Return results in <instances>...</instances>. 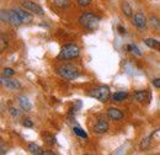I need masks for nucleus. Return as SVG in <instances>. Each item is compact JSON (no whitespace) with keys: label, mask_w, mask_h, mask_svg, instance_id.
Wrapping results in <instances>:
<instances>
[{"label":"nucleus","mask_w":160,"mask_h":155,"mask_svg":"<svg viewBox=\"0 0 160 155\" xmlns=\"http://www.w3.org/2000/svg\"><path fill=\"white\" fill-rule=\"evenodd\" d=\"M77 1H78V4L80 6H88L91 2V0H77Z\"/></svg>","instance_id":"c85d7f7f"},{"label":"nucleus","mask_w":160,"mask_h":155,"mask_svg":"<svg viewBox=\"0 0 160 155\" xmlns=\"http://www.w3.org/2000/svg\"><path fill=\"white\" fill-rule=\"evenodd\" d=\"M0 44H1V52H4L6 48H8V38L4 36V35H1V41H0Z\"/></svg>","instance_id":"5701e85b"},{"label":"nucleus","mask_w":160,"mask_h":155,"mask_svg":"<svg viewBox=\"0 0 160 155\" xmlns=\"http://www.w3.org/2000/svg\"><path fill=\"white\" fill-rule=\"evenodd\" d=\"M107 131H108V123H107V121L103 119V118H100L98 121V123L95 124V127H94V132L96 134H102V133H106Z\"/></svg>","instance_id":"0eeeda50"},{"label":"nucleus","mask_w":160,"mask_h":155,"mask_svg":"<svg viewBox=\"0 0 160 155\" xmlns=\"http://www.w3.org/2000/svg\"><path fill=\"white\" fill-rule=\"evenodd\" d=\"M121 9H122L123 15H126L127 18H131V16L133 15V10H132L131 5H129L127 1H123V2L121 4Z\"/></svg>","instance_id":"4468645a"},{"label":"nucleus","mask_w":160,"mask_h":155,"mask_svg":"<svg viewBox=\"0 0 160 155\" xmlns=\"http://www.w3.org/2000/svg\"><path fill=\"white\" fill-rule=\"evenodd\" d=\"M149 147H150V137H147L140 142V149L142 150H147Z\"/></svg>","instance_id":"aec40b11"},{"label":"nucleus","mask_w":160,"mask_h":155,"mask_svg":"<svg viewBox=\"0 0 160 155\" xmlns=\"http://www.w3.org/2000/svg\"><path fill=\"white\" fill-rule=\"evenodd\" d=\"M9 112H10V115L12 117H15V118H18V117H20L21 112L18 110V108H15V107H10L9 108Z\"/></svg>","instance_id":"b1692460"},{"label":"nucleus","mask_w":160,"mask_h":155,"mask_svg":"<svg viewBox=\"0 0 160 155\" xmlns=\"http://www.w3.org/2000/svg\"><path fill=\"white\" fill-rule=\"evenodd\" d=\"M1 84L10 90H18L21 86L20 81L18 79H9V78L5 77H1Z\"/></svg>","instance_id":"423d86ee"},{"label":"nucleus","mask_w":160,"mask_h":155,"mask_svg":"<svg viewBox=\"0 0 160 155\" xmlns=\"http://www.w3.org/2000/svg\"><path fill=\"white\" fill-rule=\"evenodd\" d=\"M73 132H74L77 136L81 137V138H84V139H88V134H86V132H85L82 128H80L79 126H75V127L73 128Z\"/></svg>","instance_id":"a211bd4d"},{"label":"nucleus","mask_w":160,"mask_h":155,"mask_svg":"<svg viewBox=\"0 0 160 155\" xmlns=\"http://www.w3.org/2000/svg\"><path fill=\"white\" fill-rule=\"evenodd\" d=\"M110 88L106 86V85H101V86H98L95 89H92L90 92H89V96L94 97L96 100H99L101 102H106L108 98H110Z\"/></svg>","instance_id":"20e7f679"},{"label":"nucleus","mask_w":160,"mask_h":155,"mask_svg":"<svg viewBox=\"0 0 160 155\" xmlns=\"http://www.w3.org/2000/svg\"><path fill=\"white\" fill-rule=\"evenodd\" d=\"M153 85L155 88H160V78H157V79L153 80Z\"/></svg>","instance_id":"c756f323"},{"label":"nucleus","mask_w":160,"mask_h":155,"mask_svg":"<svg viewBox=\"0 0 160 155\" xmlns=\"http://www.w3.org/2000/svg\"><path fill=\"white\" fill-rule=\"evenodd\" d=\"M133 25H134L136 27H138V28L145 27V25H147V19H145V16H144L142 12H137V14L134 15V18H133Z\"/></svg>","instance_id":"9d476101"},{"label":"nucleus","mask_w":160,"mask_h":155,"mask_svg":"<svg viewBox=\"0 0 160 155\" xmlns=\"http://www.w3.org/2000/svg\"><path fill=\"white\" fill-rule=\"evenodd\" d=\"M79 23L85 28L95 30V28H98V26L100 23V18L92 12H84L79 18Z\"/></svg>","instance_id":"f03ea898"},{"label":"nucleus","mask_w":160,"mask_h":155,"mask_svg":"<svg viewBox=\"0 0 160 155\" xmlns=\"http://www.w3.org/2000/svg\"><path fill=\"white\" fill-rule=\"evenodd\" d=\"M128 96V94L126 92V91H118V92H116V94H113V96H112V101L113 102H122L123 100H126Z\"/></svg>","instance_id":"f3484780"},{"label":"nucleus","mask_w":160,"mask_h":155,"mask_svg":"<svg viewBox=\"0 0 160 155\" xmlns=\"http://www.w3.org/2000/svg\"><path fill=\"white\" fill-rule=\"evenodd\" d=\"M9 23L12 25V26H20L22 23L20 16L14 10H9Z\"/></svg>","instance_id":"9b49d317"},{"label":"nucleus","mask_w":160,"mask_h":155,"mask_svg":"<svg viewBox=\"0 0 160 155\" xmlns=\"http://www.w3.org/2000/svg\"><path fill=\"white\" fill-rule=\"evenodd\" d=\"M21 5L27 11H31V12L37 14V15H43V9L41 8L38 4H36V2H33L31 0H22L21 1Z\"/></svg>","instance_id":"39448f33"},{"label":"nucleus","mask_w":160,"mask_h":155,"mask_svg":"<svg viewBox=\"0 0 160 155\" xmlns=\"http://www.w3.org/2000/svg\"><path fill=\"white\" fill-rule=\"evenodd\" d=\"M118 32H120V33H124V32H126V30H124L122 26H118Z\"/></svg>","instance_id":"2f4dec72"},{"label":"nucleus","mask_w":160,"mask_h":155,"mask_svg":"<svg viewBox=\"0 0 160 155\" xmlns=\"http://www.w3.org/2000/svg\"><path fill=\"white\" fill-rule=\"evenodd\" d=\"M19 103H20L21 108H22L23 111H26V112L31 111V108H32V105H31L30 100H28L26 96H20V97H19Z\"/></svg>","instance_id":"ddd939ff"},{"label":"nucleus","mask_w":160,"mask_h":155,"mask_svg":"<svg viewBox=\"0 0 160 155\" xmlns=\"http://www.w3.org/2000/svg\"><path fill=\"white\" fill-rule=\"evenodd\" d=\"M27 150L33 155H42V153H43L42 149L40 148V145H37V144H35V143H30V144L27 145Z\"/></svg>","instance_id":"2eb2a0df"},{"label":"nucleus","mask_w":160,"mask_h":155,"mask_svg":"<svg viewBox=\"0 0 160 155\" xmlns=\"http://www.w3.org/2000/svg\"><path fill=\"white\" fill-rule=\"evenodd\" d=\"M107 116L112 121H121V119H123V112L121 110H118V108L110 107L107 110Z\"/></svg>","instance_id":"1a4fd4ad"},{"label":"nucleus","mask_w":160,"mask_h":155,"mask_svg":"<svg viewBox=\"0 0 160 155\" xmlns=\"http://www.w3.org/2000/svg\"><path fill=\"white\" fill-rule=\"evenodd\" d=\"M127 49H128L129 52H133V53H136L137 56H142V52H140L139 48H138L136 44H129V46H127Z\"/></svg>","instance_id":"412c9836"},{"label":"nucleus","mask_w":160,"mask_h":155,"mask_svg":"<svg viewBox=\"0 0 160 155\" xmlns=\"http://www.w3.org/2000/svg\"><path fill=\"white\" fill-rule=\"evenodd\" d=\"M14 74H15V70L11 69V68H5V69L2 70V77H5V78L12 77Z\"/></svg>","instance_id":"4be33fe9"},{"label":"nucleus","mask_w":160,"mask_h":155,"mask_svg":"<svg viewBox=\"0 0 160 155\" xmlns=\"http://www.w3.org/2000/svg\"><path fill=\"white\" fill-rule=\"evenodd\" d=\"M144 43L145 46L150 47V48H157V49H160V41L155 38H147L144 39Z\"/></svg>","instance_id":"dca6fc26"},{"label":"nucleus","mask_w":160,"mask_h":155,"mask_svg":"<svg viewBox=\"0 0 160 155\" xmlns=\"http://www.w3.org/2000/svg\"><path fill=\"white\" fill-rule=\"evenodd\" d=\"M150 98V94L149 91H145V90H139L137 92H134V100L138 101V102H145Z\"/></svg>","instance_id":"f8f14e48"},{"label":"nucleus","mask_w":160,"mask_h":155,"mask_svg":"<svg viewBox=\"0 0 160 155\" xmlns=\"http://www.w3.org/2000/svg\"><path fill=\"white\" fill-rule=\"evenodd\" d=\"M56 5L60 6V8H67L70 5V2H69V0H58V1H56Z\"/></svg>","instance_id":"a878e982"},{"label":"nucleus","mask_w":160,"mask_h":155,"mask_svg":"<svg viewBox=\"0 0 160 155\" xmlns=\"http://www.w3.org/2000/svg\"><path fill=\"white\" fill-rule=\"evenodd\" d=\"M57 73L58 75L63 78V79H67V80H74L79 77V72H78V68L74 67L73 64H69V63H63L57 67Z\"/></svg>","instance_id":"f257e3e1"},{"label":"nucleus","mask_w":160,"mask_h":155,"mask_svg":"<svg viewBox=\"0 0 160 155\" xmlns=\"http://www.w3.org/2000/svg\"><path fill=\"white\" fill-rule=\"evenodd\" d=\"M43 138H44V142L46 143H48V144H56L57 143V140H56V138L54 136H52L51 133H43Z\"/></svg>","instance_id":"6ab92c4d"},{"label":"nucleus","mask_w":160,"mask_h":155,"mask_svg":"<svg viewBox=\"0 0 160 155\" xmlns=\"http://www.w3.org/2000/svg\"><path fill=\"white\" fill-rule=\"evenodd\" d=\"M150 21H152V23H153V26H155V27H158V28H160V21L158 18H152L150 19Z\"/></svg>","instance_id":"cd10ccee"},{"label":"nucleus","mask_w":160,"mask_h":155,"mask_svg":"<svg viewBox=\"0 0 160 155\" xmlns=\"http://www.w3.org/2000/svg\"><path fill=\"white\" fill-rule=\"evenodd\" d=\"M79 53H80L79 47L75 46V44L69 43V44H65V46L62 47L58 58L64 59V60H69V59L77 58V57L79 56Z\"/></svg>","instance_id":"7ed1b4c3"},{"label":"nucleus","mask_w":160,"mask_h":155,"mask_svg":"<svg viewBox=\"0 0 160 155\" xmlns=\"http://www.w3.org/2000/svg\"><path fill=\"white\" fill-rule=\"evenodd\" d=\"M42 155H56L54 153H52L51 150H44L43 153H42Z\"/></svg>","instance_id":"7c9ffc66"},{"label":"nucleus","mask_w":160,"mask_h":155,"mask_svg":"<svg viewBox=\"0 0 160 155\" xmlns=\"http://www.w3.org/2000/svg\"><path fill=\"white\" fill-rule=\"evenodd\" d=\"M12 10H14L19 16H20L22 23H30V22L32 21V15H31L28 11L22 10V9H20V8H14Z\"/></svg>","instance_id":"6e6552de"},{"label":"nucleus","mask_w":160,"mask_h":155,"mask_svg":"<svg viewBox=\"0 0 160 155\" xmlns=\"http://www.w3.org/2000/svg\"><path fill=\"white\" fill-rule=\"evenodd\" d=\"M1 21L9 23V11L8 10H1Z\"/></svg>","instance_id":"393cba45"},{"label":"nucleus","mask_w":160,"mask_h":155,"mask_svg":"<svg viewBox=\"0 0 160 155\" xmlns=\"http://www.w3.org/2000/svg\"><path fill=\"white\" fill-rule=\"evenodd\" d=\"M22 124H23L25 127H28V128L33 127V122H32L30 118H25V119H23V122H22Z\"/></svg>","instance_id":"bb28decb"}]
</instances>
